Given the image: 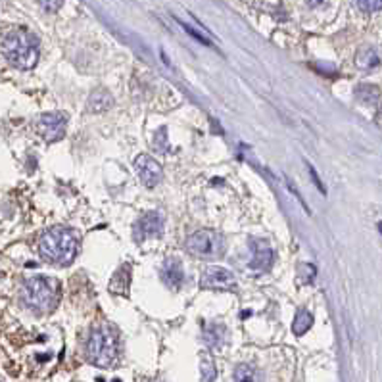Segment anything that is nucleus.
Listing matches in <instances>:
<instances>
[{
	"mask_svg": "<svg viewBox=\"0 0 382 382\" xmlns=\"http://www.w3.org/2000/svg\"><path fill=\"white\" fill-rule=\"evenodd\" d=\"M307 4H309V6H313V8H317V6H321V4H323V2H325V0H306Z\"/></svg>",
	"mask_w": 382,
	"mask_h": 382,
	"instance_id": "nucleus-24",
	"label": "nucleus"
},
{
	"mask_svg": "<svg viewBox=\"0 0 382 382\" xmlns=\"http://www.w3.org/2000/svg\"><path fill=\"white\" fill-rule=\"evenodd\" d=\"M67 127V115L60 112H50L43 114L37 121V133L47 141V143H56L64 134Z\"/></svg>",
	"mask_w": 382,
	"mask_h": 382,
	"instance_id": "nucleus-7",
	"label": "nucleus"
},
{
	"mask_svg": "<svg viewBox=\"0 0 382 382\" xmlns=\"http://www.w3.org/2000/svg\"><path fill=\"white\" fill-rule=\"evenodd\" d=\"M355 66L359 67L361 71H365V73H369V71H373L374 67L381 66V56H379L377 48H359V50H357V56H355Z\"/></svg>",
	"mask_w": 382,
	"mask_h": 382,
	"instance_id": "nucleus-12",
	"label": "nucleus"
},
{
	"mask_svg": "<svg viewBox=\"0 0 382 382\" xmlns=\"http://www.w3.org/2000/svg\"><path fill=\"white\" fill-rule=\"evenodd\" d=\"M381 96V91L374 85H359L355 88V98L363 104H374Z\"/></svg>",
	"mask_w": 382,
	"mask_h": 382,
	"instance_id": "nucleus-18",
	"label": "nucleus"
},
{
	"mask_svg": "<svg viewBox=\"0 0 382 382\" xmlns=\"http://www.w3.org/2000/svg\"><path fill=\"white\" fill-rule=\"evenodd\" d=\"M163 235V215L160 211H146L143 213L133 227V239L136 242H144L148 239H156Z\"/></svg>",
	"mask_w": 382,
	"mask_h": 382,
	"instance_id": "nucleus-6",
	"label": "nucleus"
},
{
	"mask_svg": "<svg viewBox=\"0 0 382 382\" xmlns=\"http://www.w3.org/2000/svg\"><path fill=\"white\" fill-rule=\"evenodd\" d=\"M162 280L165 283V287L179 290L184 285V269L179 258H167L163 261L162 267Z\"/></svg>",
	"mask_w": 382,
	"mask_h": 382,
	"instance_id": "nucleus-11",
	"label": "nucleus"
},
{
	"mask_svg": "<svg viewBox=\"0 0 382 382\" xmlns=\"http://www.w3.org/2000/svg\"><path fill=\"white\" fill-rule=\"evenodd\" d=\"M129 285H131V265H121L115 271L114 278L110 280V290L117 292V294H127L129 292Z\"/></svg>",
	"mask_w": 382,
	"mask_h": 382,
	"instance_id": "nucleus-14",
	"label": "nucleus"
},
{
	"mask_svg": "<svg viewBox=\"0 0 382 382\" xmlns=\"http://www.w3.org/2000/svg\"><path fill=\"white\" fill-rule=\"evenodd\" d=\"M227 336V329L221 323H210L204 326V342L210 348H221Z\"/></svg>",
	"mask_w": 382,
	"mask_h": 382,
	"instance_id": "nucleus-15",
	"label": "nucleus"
},
{
	"mask_svg": "<svg viewBox=\"0 0 382 382\" xmlns=\"http://www.w3.org/2000/svg\"><path fill=\"white\" fill-rule=\"evenodd\" d=\"M112 102H114V98L106 88H96L95 93L88 96V112L91 114H102V112L112 108Z\"/></svg>",
	"mask_w": 382,
	"mask_h": 382,
	"instance_id": "nucleus-13",
	"label": "nucleus"
},
{
	"mask_svg": "<svg viewBox=\"0 0 382 382\" xmlns=\"http://www.w3.org/2000/svg\"><path fill=\"white\" fill-rule=\"evenodd\" d=\"M235 382H261V377H259V371L256 367H252L248 363H240L237 365L235 369Z\"/></svg>",
	"mask_w": 382,
	"mask_h": 382,
	"instance_id": "nucleus-17",
	"label": "nucleus"
},
{
	"mask_svg": "<svg viewBox=\"0 0 382 382\" xmlns=\"http://www.w3.org/2000/svg\"><path fill=\"white\" fill-rule=\"evenodd\" d=\"M184 248L196 259H219L227 252V240L217 230L202 229L192 232L191 237L184 242Z\"/></svg>",
	"mask_w": 382,
	"mask_h": 382,
	"instance_id": "nucleus-4",
	"label": "nucleus"
},
{
	"mask_svg": "<svg viewBox=\"0 0 382 382\" xmlns=\"http://www.w3.org/2000/svg\"><path fill=\"white\" fill-rule=\"evenodd\" d=\"M355 4L361 12H367V14H374L382 10V0H355Z\"/></svg>",
	"mask_w": 382,
	"mask_h": 382,
	"instance_id": "nucleus-20",
	"label": "nucleus"
},
{
	"mask_svg": "<svg viewBox=\"0 0 382 382\" xmlns=\"http://www.w3.org/2000/svg\"><path fill=\"white\" fill-rule=\"evenodd\" d=\"M311 325H313V315L307 309H300L292 323V333L296 336H304L311 329Z\"/></svg>",
	"mask_w": 382,
	"mask_h": 382,
	"instance_id": "nucleus-16",
	"label": "nucleus"
},
{
	"mask_svg": "<svg viewBox=\"0 0 382 382\" xmlns=\"http://www.w3.org/2000/svg\"><path fill=\"white\" fill-rule=\"evenodd\" d=\"M79 240L77 235L67 227H52L38 240L40 258L54 265H69L77 258Z\"/></svg>",
	"mask_w": 382,
	"mask_h": 382,
	"instance_id": "nucleus-1",
	"label": "nucleus"
},
{
	"mask_svg": "<svg viewBox=\"0 0 382 382\" xmlns=\"http://www.w3.org/2000/svg\"><path fill=\"white\" fill-rule=\"evenodd\" d=\"M21 300L35 313H48L58 304V283L48 277H31L23 283Z\"/></svg>",
	"mask_w": 382,
	"mask_h": 382,
	"instance_id": "nucleus-3",
	"label": "nucleus"
},
{
	"mask_svg": "<svg viewBox=\"0 0 382 382\" xmlns=\"http://www.w3.org/2000/svg\"><path fill=\"white\" fill-rule=\"evenodd\" d=\"M250 246H252V252H254V258L250 259L248 267L252 269L254 273H265V271H269V269L273 267L275 252L269 246V242L254 239L250 242Z\"/></svg>",
	"mask_w": 382,
	"mask_h": 382,
	"instance_id": "nucleus-10",
	"label": "nucleus"
},
{
	"mask_svg": "<svg viewBox=\"0 0 382 382\" xmlns=\"http://www.w3.org/2000/svg\"><path fill=\"white\" fill-rule=\"evenodd\" d=\"M377 123L382 127V106H381V110H379V115H377Z\"/></svg>",
	"mask_w": 382,
	"mask_h": 382,
	"instance_id": "nucleus-25",
	"label": "nucleus"
},
{
	"mask_svg": "<svg viewBox=\"0 0 382 382\" xmlns=\"http://www.w3.org/2000/svg\"><path fill=\"white\" fill-rule=\"evenodd\" d=\"M134 169H136V175H139L141 182H143L144 187H148V189H154V187H158V184L162 182V165L156 162L152 156H148V154L136 156V160H134Z\"/></svg>",
	"mask_w": 382,
	"mask_h": 382,
	"instance_id": "nucleus-9",
	"label": "nucleus"
},
{
	"mask_svg": "<svg viewBox=\"0 0 382 382\" xmlns=\"http://www.w3.org/2000/svg\"><path fill=\"white\" fill-rule=\"evenodd\" d=\"M38 4H40V8L47 10V12H58L62 8L64 0H38Z\"/></svg>",
	"mask_w": 382,
	"mask_h": 382,
	"instance_id": "nucleus-21",
	"label": "nucleus"
},
{
	"mask_svg": "<svg viewBox=\"0 0 382 382\" xmlns=\"http://www.w3.org/2000/svg\"><path fill=\"white\" fill-rule=\"evenodd\" d=\"M379 230H381V235H382V221H381V223H379Z\"/></svg>",
	"mask_w": 382,
	"mask_h": 382,
	"instance_id": "nucleus-26",
	"label": "nucleus"
},
{
	"mask_svg": "<svg viewBox=\"0 0 382 382\" xmlns=\"http://www.w3.org/2000/svg\"><path fill=\"white\" fill-rule=\"evenodd\" d=\"M182 25V29H184V31H187V33H191L192 37L196 38V40H200V43H204V45H210V40H208V38H204L200 35V33H196V31H194V29L191 27V25H187V23H181Z\"/></svg>",
	"mask_w": 382,
	"mask_h": 382,
	"instance_id": "nucleus-22",
	"label": "nucleus"
},
{
	"mask_svg": "<svg viewBox=\"0 0 382 382\" xmlns=\"http://www.w3.org/2000/svg\"><path fill=\"white\" fill-rule=\"evenodd\" d=\"M2 54L10 66L29 71L38 62V38L27 29H12L2 38Z\"/></svg>",
	"mask_w": 382,
	"mask_h": 382,
	"instance_id": "nucleus-2",
	"label": "nucleus"
},
{
	"mask_svg": "<svg viewBox=\"0 0 382 382\" xmlns=\"http://www.w3.org/2000/svg\"><path fill=\"white\" fill-rule=\"evenodd\" d=\"M86 357L96 367H110L117 357V338L110 326L95 329L86 340Z\"/></svg>",
	"mask_w": 382,
	"mask_h": 382,
	"instance_id": "nucleus-5",
	"label": "nucleus"
},
{
	"mask_svg": "<svg viewBox=\"0 0 382 382\" xmlns=\"http://www.w3.org/2000/svg\"><path fill=\"white\" fill-rule=\"evenodd\" d=\"M200 288H206V290H232V288H237V278L229 269L219 267V265H210L202 273Z\"/></svg>",
	"mask_w": 382,
	"mask_h": 382,
	"instance_id": "nucleus-8",
	"label": "nucleus"
},
{
	"mask_svg": "<svg viewBox=\"0 0 382 382\" xmlns=\"http://www.w3.org/2000/svg\"><path fill=\"white\" fill-rule=\"evenodd\" d=\"M309 173H311V177H313V182H315L317 187H319V191L325 194V187H323V182H321V179H319V175H317V171L313 169V165H309Z\"/></svg>",
	"mask_w": 382,
	"mask_h": 382,
	"instance_id": "nucleus-23",
	"label": "nucleus"
},
{
	"mask_svg": "<svg viewBox=\"0 0 382 382\" xmlns=\"http://www.w3.org/2000/svg\"><path fill=\"white\" fill-rule=\"evenodd\" d=\"M200 373H202V382H213L215 379H217V369H215V365L211 363L210 359H202Z\"/></svg>",
	"mask_w": 382,
	"mask_h": 382,
	"instance_id": "nucleus-19",
	"label": "nucleus"
}]
</instances>
